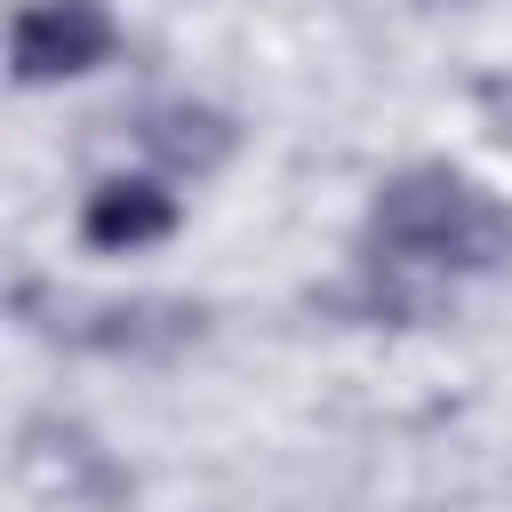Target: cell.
<instances>
[{
	"label": "cell",
	"mask_w": 512,
	"mask_h": 512,
	"mask_svg": "<svg viewBox=\"0 0 512 512\" xmlns=\"http://www.w3.org/2000/svg\"><path fill=\"white\" fill-rule=\"evenodd\" d=\"M128 128H136V144H144L160 168H176V176H208V168H224L232 144H240L232 112L192 104V96H160V104H144Z\"/></svg>",
	"instance_id": "4"
},
{
	"label": "cell",
	"mask_w": 512,
	"mask_h": 512,
	"mask_svg": "<svg viewBox=\"0 0 512 512\" xmlns=\"http://www.w3.org/2000/svg\"><path fill=\"white\" fill-rule=\"evenodd\" d=\"M16 312L24 328L56 336V344H80V352H112V360H168L184 344H200L208 312L200 304H176V296H136V304H64L48 296L40 280H16Z\"/></svg>",
	"instance_id": "2"
},
{
	"label": "cell",
	"mask_w": 512,
	"mask_h": 512,
	"mask_svg": "<svg viewBox=\"0 0 512 512\" xmlns=\"http://www.w3.org/2000/svg\"><path fill=\"white\" fill-rule=\"evenodd\" d=\"M360 248H368V264H392V272L488 280L512 264V200H496L480 176H464L448 160H416L376 184Z\"/></svg>",
	"instance_id": "1"
},
{
	"label": "cell",
	"mask_w": 512,
	"mask_h": 512,
	"mask_svg": "<svg viewBox=\"0 0 512 512\" xmlns=\"http://www.w3.org/2000/svg\"><path fill=\"white\" fill-rule=\"evenodd\" d=\"M168 232H176V192L152 184V176H104L80 200V240L104 248V256H136V248H152Z\"/></svg>",
	"instance_id": "5"
},
{
	"label": "cell",
	"mask_w": 512,
	"mask_h": 512,
	"mask_svg": "<svg viewBox=\"0 0 512 512\" xmlns=\"http://www.w3.org/2000/svg\"><path fill=\"white\" fill-rule=\"evenodd\" d=\"M120 56V24L104 0H24L8 24V72L16 88H56L80 72H104Z\"/></svg>",
	"instance_id": "3"
}]
</instances>
